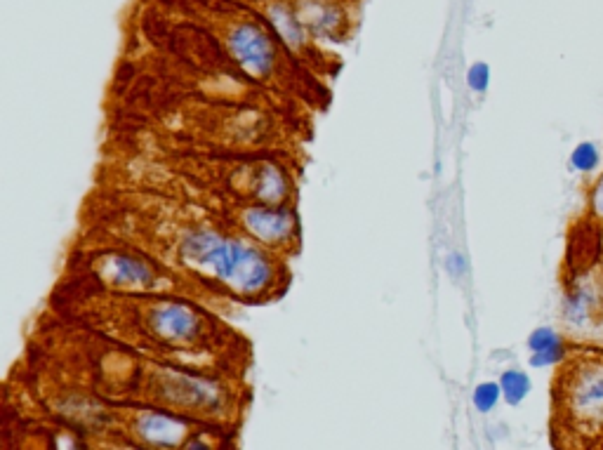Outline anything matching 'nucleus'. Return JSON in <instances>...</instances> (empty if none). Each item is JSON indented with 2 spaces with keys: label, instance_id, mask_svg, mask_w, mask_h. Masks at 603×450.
Returning a JSON list of instances; mask_svg holds the SVG:
<instances>
[{
  "label": "nucleus",
  "instance_id": "obj_4",
  "mask_svg": "<svg viewBox=\"0 0 603 450\" xmlns=\"http://www.w3.org/2000/svg\"><path fill=\"white\" fill-rule=\"evenodd\" d=\"M554 434L568 450H603V356L566 361L554 385Z\"/></svg>",
  "mask_w": 603,
  "mask_h": 450
},
{
  "label": "nucleus",
  "instance_id": "obj_5",
  "mask_svg": "<svg viewBox=\"0 0 603 450\" xmlns=\"http://www.w3.org/2000/svg\"><path fill=\"white\" fill-rule=\"evenodd\" d=\"M114 427L121 439L144 450H184L198 432L210 427L187 415L156 406H132L116 410Z\"/></svg>",
  "mask_w": 603,
  "mask_h": 450
},
{
  "label": "nucleus",
  "instance_id": "obj_8",
  "mask_svg": "<svg viewBox=\"0 0 603 450\" xmlns=\"http://www.w3.org/2000/svg\"><path fill=\"white\" fill-rule=\"evenodd\" d=\"M500 387L505 401L512 403V406H519L530 392V380L526 373H521V370H507V373L500 377Z\"/></svg>",
  "mask_w": 603,
  "mask_h": 450
},
{
  "label": "nucleus",
  "instance_id": "obj_13",
  "mask_svg": "<svg viewBox=\"0 0 603 450\" xmlns=\"http://www.w3.org/2000/svg\"><path fill=\"white\" fill-rule=\"evenodd\" d=\"M592 213H594V217L603 220V175H601V180L596 182V187L592 191Z\"/></svg>",
  "mask_w": 603,
  "mask_h": 450
},
{
  "label": "nucleus",
  "instance_id": "obj_10",
  "mask_svg": "<svg viewBox=\"0 0 603 450\" xmlns=\"http://www.w3.org/2000/svg\"><path fill=\"white\" fill-rule=\"evenodd\" d=\"M571 163H573L575 170L592 172L596 168V165H599V149H596L592 142H582V144H578V147L573 149Z\"/></svg>",
  "mask_w": 603,
  "mask_h": 450
},
{
  "label": "nucleus",
  "instance_id": "obj_3",
  "mask_svg": "<svg viewBox=\"0 0 603 450\" xmlns=\"http://www.w3.org/2000/svg\"><path fill=\"white\" fill-rule=\"evenodd\" d=\"M175 295L222 311L231 304L135 246L76 236L52 295Z\"/></svg>",
  "mask_w": 603,
  "mask_h": 450
},
{
  "label": "nucleus",
  "instance_id": "obj_9",
  "mask_svg": "<svg viewBox=\"0 0 603 450\" xmlns=\"http://www.w3.org/2000/svg\"><path fill=\"white\" fill-rule=\"evenodd\" d=\"M502 396V387L495 385V382H483L474 389V406L476 410H481V413H490L495 406H498Z\"/></svg>",
  "mask_w": 603,
  "mask_h": 450
},
{
  "label": "nucleus",
  "instance_id": "obj_2",
  "mask_svg": "<svg viewBox=\"0 0 603 450\" xmlns=\"http://www.w3.org/2000/svg\"><path fill=\"white\" fill-rule=\"evenodd\" d=\"M48 311L121 342L149 359L241 380L250 361L248 337L220 311L175 295H52Z\"/></svg>",
  "mask_w": 603,
  "mask_h": 450
},
{
  "label": "nucleus",
  "instance_id": "obj_7",
  "mask_svg": "<svg viewBox=\"0 0 603 450\" xmlns=\"http://www.w3.org/2000/svg\"><path fill=\"white\" fill-rule=\"evenodd\" d=\"M528 347L533 356H530V366L545 368L552 363H559L566 359V349H563L561 337L554 333L552 328H538L530 335Z\"/></svg>",
  "mask_w": 603,
  "mask_h": 450
},
{
  "label": "nucleus",
  "instance_id": "obj_1",
  "mask_svg": "<svg viewBox=\"0 0 603 450\" xmlns=\"http://www.w3.org/2000/svg\"><path fill=\"white\" fill-rule=\"evenodd\" d=\"M78 236L144 250L229 304L276 302L293 279L286 257L257 246L201 205L158 191L95 182Z\"/></svg>",
  "mask_w": 603,
  "mask_h": 450
},
{
  "label": "nucleus",
  "instance_id": "obj_12",
  "mask_svg": "<svg viewBox=\"0 0 603 450\" xmlns=\"http://www.w3.org/2000/svg\"><path fill=\"white\" fill-rule=\"evenodd\" d=\"M467 83H469V88L476 90V92H486L488 83H490L488 64H483V62L474 64L472 69H469V74H467Z\"/></svg>",
  "mask_w": 603,
  "mask_h": 450
},
{
  "label": "nucleus",
  "instance_id": "obj_6",
  "mask_svg": "<svg viewBox=\"0 0 603 450\" xmlns=\"http://www.w3.org/2000/svg\"><path fill=\"white\" fill-rule=\"evenodd\" d=\"M227 48L250 83H274L278 74V48L274 38L257 22L241 19L227 31Z\"/></svg>",
  "mask_w": 603,
  "mask_h": 450
},
{
  "label": "nucleus",
  "instance_id": "obj_14",
  "mask_svg": "<svg viewBox=\"0 0 603 450\" xmlns=\"http://www.w3.org/2000/svg\"><path fill=\"white\" fill-rule=\"evenodd\" d=\"M109 450H144V448H139V446H135V443L123 439V441H116L114 448H109Z\"/></svg>",
  "mask_w": 603,
  "mask_h": 450
},
{
  "label": "nucleus",
  "instance_id": "obj_11",
  "mask_svg": "<svg viewBox=\"0 0 603 450\" xmlns=\"http://www.w3.org/2000/svg\"><path fill=\"white\" fill-rule=\"evenodd\" d=\"M215 427H222V425H210V427H205L203 432H198L194 439H191L187 446H184V450H224V439L220 441L217 439L215 434H208L210 429H215Z\"/></svg>",
  "mask_w": 603,
  "mask_h": 450
}]
</instances>
